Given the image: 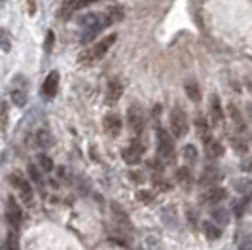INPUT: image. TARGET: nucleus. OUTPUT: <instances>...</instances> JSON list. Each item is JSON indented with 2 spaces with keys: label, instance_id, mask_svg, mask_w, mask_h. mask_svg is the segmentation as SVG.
<instances>
[{
  "label": "nucleus",
  "instance_id": "1",
  "mask_svg": "<svg viewBox=\"0 0 252 250\" xmlns=\"http://www.w3.org/2000/svg\"><path fill=\"white\" fill-rule=\"evenodd\" d=\"M116 40H118L116 34H108V36H104L99 44H95V46H91L89 50L80 53V62H93V61L102 59V57L106 55V51L112 48V44L116 42Z\"/></svg>",
  "mask_w": 252,
  "mask_h": 250
},
{
  "label": "nucleus",
  "instance_id": "2",
  "mask_svg": "<svg viewBox=\"0 0 252 250\" xmlns=\"http://www.w3.org/2000/svg\"><path fill=\"white\" fill-rule=\"evenodd\" d=\"M169 125H171V137L173 138H182L188 135V129H189V122H188V116L182 108H173L171 114H169Z\"/></svg>",
  "mask_w": 252,
  "mask_h": 250
},
{
  "label": "nucleus",
  "instance_id": "3",
  "mask_svg": "<svg viewBox=\"0 0 252 250\" xmlns=\"http://www.w3.org/2000/svg\"><path fill=\"white\" fill-rule=\"evenodd\" d=\"M8 180H10V184L15 188L17 195H19V197H21V199L29 205V203L32 201V188H31V182H29L27 178H23L19 173H13V175H10V176H8Z\"/></svg>",
  "mask_w": 252,
  "mask_h": 250
},
{
  "label": "nucleus",
  "instance_id": "4",
  "mask_svg": "<svg viewBox=\"0 0 252 250\" xmlns=\"http://www.w3.org/2000/svg\"><path fill=\"white\" fill-rule=\"evenodd\" d=\"M158 148H159V154L163 156L165 159H173L175 157V138L163 129L158 131Z\"/></svg>",
  "mask_w": 252,
  "mask_h": 250
},
{
  "label": "nucleus",
  "instance_id": "5",
  "mask_svg": "<svg viewBox=\"0 0 252 250\" xmlns=\"http://www.w3.org/2000/svg\"><path fill=\"white\" fill-rule=\"evenodd\" d=\"M57 89H59V72H57V70H51L50 74L46 76L40 93H42V97H46V99H53V97L57 95Z\"/></svg>",
  "mask_w": 252,
  "mask_h": 250
},
{
  "label": "nucleus",
  "instance_id": "6",
  "mask_svg": "<svg viewBox=\"0 0 252 250\" xmlns=\"http://www.w3.org/2000/svg\"><path fill=\"white\" fill-rule=\"evenodd\" d=\"M21 209H19V205H17V201L13 199V197H8L6 199V220H8V224L12 225V227H19L21 224Z\"/></svg>",
  "mask_w": 252,
  "mask_h": 250
},
{
  "label": "nucleus",
  "instance_id": "7",
  "mask_svg": "<svg viewBox=\"0 0 252 250\" xmlns=\"http://www.w3.org/2000/svg\"><path fill=\"white\" fill-rule=\"evenodd\" d=\"M127 120H129V127L135 131V133H140L142 127H144V112L139 104H133L129 106L127 110Z\"/></svg>",
  "mask_w": 252,
  "mask_h": 250
},
{
  "label": "nucleus",
  "instance_id": "8",
  "mask_svg": "<svg viewBox=\"0 0 252 250\" xmlns=\"http://www.w3.org/2000/svg\"><path fill=\"white\" fill-rule=\"evenodd\" d=\"M104 131L110 135V137H118L120 135V131H122V118L118 116V114H108L106 118H104Z\"/></svg>",
  "mask_w": 252,
  "mask_h": 250
},
{
  "label": "nucleus",
  "instance_id": "9",
  "mask_svg": "<svg viewBox=\"0 0 252 250\" xmlns=\"http://www.w3.org/2000/svg\"><path fill=\"white\" fill-rule=\"evenodd\" d=\"M122 95H124V86H122V82H120V80H110V82H108V88H106V102H108V104H114V102H118V100L122 99Z\"/></svg>",
  "mask_w": 252,
  "mask_h": 250
},
{
  "label": "nucleus",
  "instance_id": "10",
  "mask_svg": "<svg viewBox=\"0 0 252 250\" xmlns=\"http://www.w3.org/2000/svg\"><path fill=\"white\" fill-rule=\"evenodd\" d=\"M142 154H144V148L140 146L139 142H135V144H129L126 150H124V159L129 165H137L142 159Z\"/></svg>",
  "mask_w": 252,
  "mask_h": 250
},
{
  "label": "nucleus",
  "instance_id": "11",
  "mask_svg": "<svg viewBox=\"0 0 252 250\" xmlns=\"http://www.w3.org/2000/svg\"><path fill=\"white\" fill-rule=\"evenodd\" d=\"M82 8H84V0H63L59 15H61L63 19H68L72 13L78 12V10H82Z\"/></svg>",
  "mask_w": 252,
  "mask_h": 250
},
{
  "label": "nucleus",
  "instance_id": "12",
  "mask_svg": "<svg viewBox=\"0 0 252 250\" xmlns=\"http://www.w3.org/2000/svg\"><path fill=\"white\" fill-rule=\"evenodd\" d=\"M211 118L215 120L216 124H220L224 120V108L218 95H211Z\"/></svg>",
  "mask_w": 252,
  "mask_h": 250
},
{
  "label": "nucleus",
  "instance_id": "13",
  "mask_svg": "<svg viewBox=\"0 0 252 250\" xmlns=\"http://www.w3.org/2000/svg\"><path fill=\"white\" fill-rule=\"evenodd\" d=\"M184 91H186V95H188L189 100H193V102H199V100H201L199 88H197V84H195L193 80H186V84H184Z\"/></svg>",
  "mask_w": 252,
  "mask_h": 250
},
{
  "label": "nucleus",
  "instance_id": "14",
  "mask_svg": "<svg viewBox=\"0 0 252 250\" xmlns=\"http://www.w3.org/2000/svg\"><path fill=\"white\" fill-rule=\"evenodd\" d=\"M226 197V191L222 189V188H211L207 193H205V197H203V201H207V203H211V205H215V203H218V201H222Z\"/></svg>",
  "mask_w": 252,
  "mask_h": 250
},
{
  "label": "nucleus",
  "instance_id": "15",
  "mask_svg": "<svg viewBox=\"0 0 252 250\" xmlns=\"http://www.w3.org/2000/svg\"><path fill=\"white\" fill-rule=\"evenodd\" d=\"M224 154V148H222V144H218L216 140H207V156L211 157V159H216V157H220Z\"/></svg>",
  "mask_w": 252,
  "mask_h": 250
},
{
  "label": "nucleus",
  "instance_id": "16",
  "mask_svg": "<svg viewBox=\"0 0 252 250\" xmlns=\"http://www.w3.org/2000/svg\"><path fill=\"white\" fill-rule=\"evenodd\" d=\"M203 231H205V235L211 239V241H215L222 235V231H220V227H216L215 224H211V222H205L203 224Z\"/></svg>",
  "mask_w": 252,
  "mask_h": 250
},
{
  "label": "nucleus",
  "instance_id": "17",
  "mask_svg": "<svg viewBox=\"0 0 252 250\" xmlns=\"http://www.w3.org/2000/svg\"><path fill=\"white\" fill-rule=\"evenodd\" d=\"M0 50L2 51H10L12 50V36L6 29H0Z\"/></svg>",
  "mask_w": 252,
  "mask_h": 250
},
{
  "label": "nucleus",
  "instance_id": "18",
  "mask_svg": "<svg viewBox=\"0 0 252 250\" xmlns=\"http://www.w3.org/2000/svg\"><path fill=\"white\" fill-rule=\"evenodd\" d=\"M12 100H13V104L15 106H25V102H27V95H25V91L23 89H13L12 91Z\"/></svg>",
  "mask_w": 252,
  "mask_h": 250
},
{
  "label": "nucleus",
  "instance_id": "19",
  "mask_svg": "<svg viewBox=\"0 0 252 250\" xmlns=\"http://www.w3.org/2000/svg\"><path fill=\"white\" fill-rule=\"evenodd\" d=\"M38 165H40V169L46 171V173H51V171H53V161H51L48 156H44V154L38 156Z\"/></svg>",
  "mask_w": 252,
  "mask_h": 250
},
{
  "label": "nucleus",
  "instance_id": "20",
  "mask_svg": "<svg viewBox=\"0 0 252 250\" xmlns=\"http://www.w3.org/2000/svg\"><path fill=\"white\" fill-rule=\"evenodd\" d=\"M184 159L188 163H195V159H197V150H195V146H186L184 148Z\"/></svg>",
  "mask_w": 252,
  "mask_h": 250
},
{
  "label": "nucleus",
  "instance_id": "21",
  "mask_svg": "<svg viewBox=\"0 0 252 250\" xmlns=\"http://www.w3.org/2000/svg\"><path fill=\"white\" fill-rule=\"evenodd\" d=\"M229 112L233 116V124L237 125V129H243V127H245V122H243V116L239 114V110H237L235 106H229Z\"/></svg>",
  "mask_w": 252,
  "mask_h": 250
},
{
  "label": "nucleus",
  "instance_id": "22",
  "mask_svg": "<svg viewBox=\"0 0 252 250\" xmlns=\"http://www.w3.org/2000/svg\"><path fill=\"white\" fill-rule=\"evenodd\" d=\"M213 218L218 220L220 224H227V222H229V214H227L224 209H216L215 213H213Z\"/></svg>",
  "mask_w": 252,
  "mask_h": 250
},
{
  "label": "nucleus",
  "instance_id": "23",
  "mask_svg": "<svg viewBox=\"0 0 252 250\" xmlns=\"http://www.w3.org/2000/svg\"><path fill=\"white\" fill-rule=\"evenodd\" d=\"M29 176H31V180H32L34 184H42V176L38 173L36 165H29Z\"/></svg>",
  "mask_w": 252,
  "mask_h": 250
},
{
  "label": "nucleus",
  "instance_id": "24",
  "mask_svg": "<svg viewBox=\"0 0 252 250\" xmlns=\"http://www.w3.org/2000/svg\"><path fill=\"white\" fill-rule=\"evenodd\" d=\"M53 42H55V36H53V32H48V36H46V42H44V50H46V53H51V50H53Z\"/></svg>",
  "mask_w": 252,
  "mask_h": 250
},
{
  "label": "nucleus",
  "instance_id": "25",
  "mask_svg": "<svg viewBox=\"0 0 252 250\" xmlns=\"http://www.w3.org/2000/svg\"><path fill=\"white\" fill-rule=\"evenodd\" d=\"M36 137H38V144H40V146H50L51 142H53L48 133H38Z\"/></svg>",
  "mask_w": 252,
  "mask_h": 250
},
{
  "label": "nucleus",
  "instance_id": "26",
  "mask_svg": "<svg viewBox=\"0 0 252 250\" xmlns=\"http://www.w3.org/2000/svg\"><path fill=\"white\" fill-rule=\"evenodd\" d=\"M8 249L10 250H19L17 249V239H15V235H8Z\"/></svg>",
  "mask_w": 252,
  "mask_h": 250
},
{
  "label": "nucleus",
  "instance_id": "27",
  "mask_svg": "<svg viewBox=\"0 0 252 250\" xmlns=\"http://www.w3.org/2000/svg\"><path fill=\"white\" fill-rule=\"evenodd\" d=\"M97 2H101V0H84V8H88L91 4H97Z\"/></svg>",
  "mask_w": 252,
  "mask_h": 250
},
{
  "label": "nucleus",
  "instance_id": "28",
  "mask_svg": "<svg viewBox=\"0 0 252 250\" xmlns=\"http://www.w3.org/2000/svg\"><path fill=\"white\" fill-rule=\"evenodd\" d=\"M0 2H2V0H0Z\"/></svg>",
  "mask_w": 252,
  "mask_h": 250
}]
</instances>
